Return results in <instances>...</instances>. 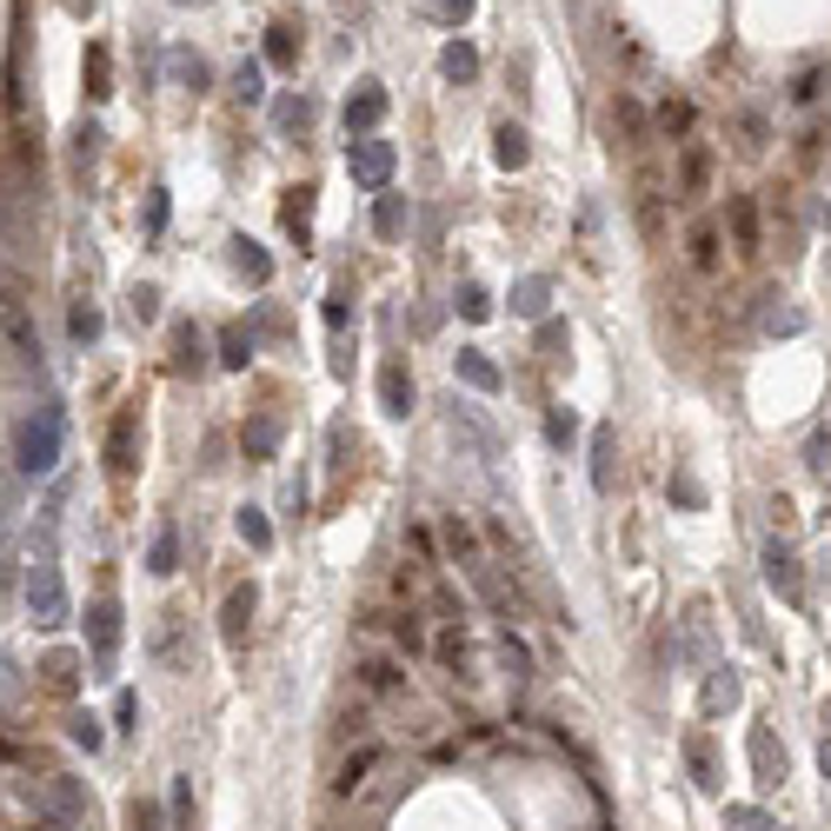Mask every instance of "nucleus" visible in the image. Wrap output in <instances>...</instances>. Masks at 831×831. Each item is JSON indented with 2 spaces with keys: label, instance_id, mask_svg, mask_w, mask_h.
<instances>
[{
  "label": "nucleus",
  "instance_id": "obj_1",
  "mask_svg": "<svg viewBox=\"0 0 831 831\" xmlns=\"http://www.w3.org/2000/svg\"><path fill=\"white\" fill-rule=\"evenodd\" d=\"M13 466L27 479H47L60 466V406H40L33 419H20V439H13Z\"/></svg>",
  "mask_w": 831,
  "mask_h": 831
},
{
  "label": "nucleus",
  "instance_id": "obj_2",
  "mask_svg": "<svg viewBox=\"0 0 831 831\" xmlns=\"http://www.w3.org/2000/svg\"><path fill=\"white\" fill-rule=\"evenodd\" d=\"M33 819H40L47 831H80L87 825V792H80V779H67V772L33 779Z\"/></svg>",
  "mask_w": 831,
  "mask_h": 831
},
{
  "label": "nucleus",
  "instance_id": "obj_3",
  "mask_svg": "<svg viewBox=\"0 0 831 831\" xmlns=\"http://www.w3.org/2000/svg\"><path fill=\"white\" fill-rule=\"evenodd\" d=\"M446 433H453V439H459V446H466L479 466H499V459H506V439H499V426H493L479 406H466L459 393L446 399Z\"/></svg>",
  "mask_w": 831,
  "mask_h": 831
},
{
  "label": "nucleus",
  "instance_id": "obj_4",
  "mask_svg": "<svg viewBox=\"0 0 831 831\" xmlns=\"http://www.w3.org/2000/svg\"><path fill=\"white\" fill-rule=\"evenodd\" d=\"M393 166H399V146H393V140H379V133L346 140V173H353L359 193H386V186H393Z\"/></svg>",
  "mask_w": 831,
  "mask_h": 831
},
{
  "label": "nucleus",
  "instance_id": "obj_5",
  "mask_svg": "<svg viewBox=\"0 0 831 831\" xmlns=\"http://www.w3.org/2000/svg\"><path fill=\"white\" fill-rule=\"evenodd\" d=\"M27 619L33 626H67V586H60V566H53V553H40L33 566H27Z\"/></svg>",
  "mask_w": 831,
  "mask_h": 831
},
{
  "label": "nucleus",
  "instance_id": "obj_6",
  "mask_svg": "<svg viewBox=\"0 0 831 831\" xmlns=\"http://www.w3.org/2000/svg\"><path fill=\"white\" fill-rule=\"evenodd\" d=\"M0 340L20 366H40V326H33V306L13 286H0Z\"/></svg>",
  "mask_w": 831,
  "mask_h": 831
},
{
  "label": "nucleus",
  "instance_id": "obj_7",
  "mask_svg": "<svg viewBox=\"0 0 831 831\" xmlns=\"http://www.w3.org/2000/svg\"><path fill=\"white\" fill-rule=\"evenodd\" d=\"M100 453H107V473H113V479H126V473L140 466V413H133V406H120V413L107 419V446H100Z\"/></svg>",
  "mask_w": 831,
  "mask_h": 831
},
{
  "label": "nucleus",
  "instance_id": "obj_8",
  "mask_svg": "<svg viewBox=\"0 0 831 831\" xmlns=\"http://www.w3.org/2000/svg\"><path fill=\"white\" fill-rule=\"evenodd\" d=\"M340 120H346V133H353V140L379 133V120H386V87H379V80H359V87L346 93V113H340Z\"/></svg>",
  "mask_w": 831,
  "mask_h": 831
},
{
  "label": "nucleus",
  "instance_id": "obj_9",
  "mask_svg": "<svg viewBox=\"0 0 831 831\" xmlns=\"http://www.w3.org/2000/svg\"><path fill=\"white\" fill-rule=\"evenodd\" d=\"M759 566H766V586H772V592H786L792 606L805 599V579H799V553H792L786 539H766V546H759Z\"/></svg>",
  "mask_w": 831,
  "mask_h": 831
},
{
  "label": "nucleus",
  "instance_id": "obj_10",
  "mask_svg": "<svg viewBox=\"0 0 831 831\" xmlns=\"http://www.w3.org/2000/svg\"><path fill=\"white\" fill-rule=\"evenodd\" d=\"M253 606H260V592L253 586H233L226 592V606H220V646L240 659L246 652V632H253Z\"/></svg>",
  "mask_w": 831,
  "mask_h": 831
},
{
  "label": "nucleus",
  "instance_id": "obj_11",
  "mask_svg": "<svg viewBox=\"0 0 831 831\" xmlns=\"http://www.w3.org/2000/svg\"><path fill=\"white\" fill-rule=\"evenodd\" d=\"M413 406H419L413 366H406V359H386V366H379V413H386V419H406Z\"/></svg>",
  "mask_w": 831,
  "mask_h": 831
},
{
  "label": "nucleus",
  "instance_id": "obj_12",
  "mask_svg": "<svg viewBox=\"0 0 831 831\" xmlns=\"http://www.w3.org/2000/svg\"><path fill=\"white\" fill-rule=\"evenodd\" d=\"M87 646H93V666L107 672L113 652H120V606H113V599H93V606H87Z\"/></svg>",
  "mask_w": 831,
  "mask_h": 831
},
{
  "label": "nucleus",
  "instance_id": "obj_13",
  "mask_svg": "<svg viewBox=\"0 0 831 831\" xmlns=\"http://www.w3.org/2000/svg\"><path fill=\"white\" fill-rule=\"evenodd\" d=\"M166 80L200 100V93L213 87V67H206V53H193V47H166Z\"/></svg>",
  "mask_w": 831,
  "mask_h": 831
},
{
  "label": "nucleus",
  "instance_id": "obj_14",
  "mask_svg": "<svg viewBox=\"0 0 831 831\" xmlns=\"http://www.w3.org/2000/svg\"><path fill=\"white\" fill-rule=\"evenodd\" d=\"M726 226H732V246H739L746 260L766 246V233H759V200H752V193H732V200H726Z\"/></svg>",
  "mask_w": 831,
  "mask_h": 831
},
{
  "label": "nucleus",
  "instance_id": "obj_15",
  "mask_svg": "<svg viewBox=\"0 0 831 831\" xmlns=\"http://www.w3.org/2000/svg\"><path fill=\"white\" fill-rule=\"evenodd\" d=\"M359 686H366L373 699H393V692H406V659H393V652H373V659H359Z\"/></svg>",
  "mask_w": 831,
  "mask_h": 831
},
{
  "label": "nucleus",
  "instance_id": "obj_16",
  "mask_svg": "<svg viewBox=\"0 0 831 831\" xmlns=\"http://www.w3.org/2000/svg\"><path fill=\"white\" fill-rule=\"evenodd\" d=\"M300 47H306V40H300V20H273V27H266V47H260V60H266V67H280V73H293V67H300Z\"/></svg>",
  "mask_w": 831,
  "mask_h": 831
},
{
  "label": "nucleus",
  "instance_id": "obj_17",
  "mask_svg": "<svg viewBox=\"0 0 831 831\" xmlns=\"http://www.w3.org/2000/svg\"><path fill=\"white\" fill-rule=\"evenodd\" d=\"M453 373H459V386H473V393H486V399L506 386V379H499V366H493L479 346H459V353H453Z\"/></svg>",
  "mask_w": 831,
  "mask_h": 831
},
{
  "label": "nucleus",
  "instance_id": "obj_18",
  "mask_svg": "<svg viewBox=\"0 0 831 831\" xmlns=\"http://www.w3.org/2000/svg\"><path fill=\"white\" fill-rule=\"evenodd\" d=\"M206 366H213V359H206V333H200L193 320H180V326H173V373H193V379H200Z\"/></svg>",
  "mask_w": 831,
  "mask_h": 831
},
{
  "label": "nucleus",
  "instance_id": "obj_19",
  "mask_svg": "<svg viewBox=\"0 0 831 831\" xmlns=\"http://www.w3.org/2000/svg\"><path fill=\"white\" fill-rule=\"evenodd\" d=\"M240 453H246L253 466H266V459L280 453V419H273V413H253V419L240 426Z\"/></svg>",
  "mask_w": 831,
  "mask_h": 831
},
{
  "label": "nucleus",
  "instance_id": "obj_20",
  "mask_svg": "<svg viewBox=\"0 0 831 831\" xmlns=\"http://www.w3.org/2000/svg\"><path fill=\"white\" fill-rule=\"evenodd\" d=\"M619 486V433L599 426L592 433V493H612Z\"/></svg>",
  "mask_w": 831,
  "mask_h": 831
},
{
  "label": "nucleus",
  "instance_id": "obj_21",
  "mask_svg": "<svg viewBox=\"0 0 831 831\" xmlns=\"http://www.w3.org/2000/svg\"><path fill=\"white\" fill-rule=\"evenodd\" d=\"M146 572H153V579H173V572H180V526H173V519H160V526H153Z\"/></svg>",
  "mask_w": 831,
  "mask_h": 831
},
{
  "label": "nucleus",
  "instance_id": "obj_22",
  "mask_svg": "<svg viewBox=\"0 0 831 831\" xmlns=\"http://www.w3.org/2000/svg\"><path fill=\"white\" fill-rule=\"evenodd\" d=\"M686 766H692L699 792H719V786H726V772H719V752H712V739H706V732H686Z\"/></svg>",
  "mask_w": 831,
  "mask_h": 831
},
{
  "label": "nucleus",
  "instance_id": "obj_23",
  "mask_svg": "<svg viewBox=\"0 0 831 831\" xmlns=\"http://www.w3.org/2000/svg\"><path fill=\"white\" fill-rule=\"evenodd\" d=\"M439 73H446L453 87H473V80H479V47H473V40H446V47H439Z\"/></svg>",
  "mask_w": 831,
  "mask_h": 831
},
{
  "label": "nucleus",
  "instance_id": "obj_24",
  "mask_svg": "<svg viewBox=\"0 0 831 831\" xmlns=\"http://www.w3.org/2000/svg\"><path fill=\"white\" fill-rule=\"evenodd\" d=\"M513 313H519V320H546V313H553V280H546V273H526V280L513 286Z\"/></svg>",
  "mask_w": 831,
  "mask_h": 831
},
{
  "label": "nucleus",
  "instance_id": "obj_25",
  "mask_svg": "<svg viewBox=\"0 0 831 831\" xmlns=\"http://www.w3.org/2000/svg\"><path fill=\"white\" fill-rule=\"evenodd\" d=\"M499 666H506V679H513V692H526V686H533V646H526V639H519L513 626L499 632Z\"/></svg>",
  "mask_w": 831,
  "mask_h": 831
},
{
  "label": "nucleus",
  "instance_id": "obj_26",
  "mask_svg": "<svg viewBox=\"0 0 831 831\" xmlns=\"http://www.w3.org/2000/svg\"><path fill=\"white\" fill-rule=\"evenodd\" d=\"M40 686L60 692V699H73L80 692V652H47L40 659Z\"/></svg>",
  "mask_w": 831,
  "mask_h": 831
},
{
  "label": "nucleus",
  "instance_id": "obj_27",
  "mask_svg": "<svg viewBox=\"0 0 831 831\" xmlns=\"http://www.w3.org/2000/svg\"><path fill=\"white\" fill-rule=\"evenodd\" d=\"M752 766L766 786H786V746L772 739V726H752Z\"/></svg>",
  "mask_w": 831,
  "mask_h": 831
},
{
  "label": "nucleus",
  "instance_id": "obj_28",
  "mask_svg": "<svg viewBox=\"0 0 831 831\" xmlns=\"http://www.w3.org/2000/svg\"><path fill=\"white\" fill-rule=\"evenodd\" d=\"M493 160H499L506 173H519V166L533 160V140H526V126H513V120H506V126H493Z\"/></svg>",
  "mask_w": 831,
  "mask_h": 831
},
{
  "label": "nucleus",
  "instance_id": "obj_29",
  "mask_svg": "<svg viewBox=\"0 0 831 831\" xmlns=\"http://www.w3.org/2000/svg\"><path fill=\"white\" fill-rule=\"evenodd\" d=\"M406 220H413V200H406V193H379V200H373V233H379V240H399Z\"/></svg>",
  "mask_w": 831,
  "mask_h": 831
},
{
  "label": "nucleus",
  "instance_id": "obj_30",
  "mask_svg": "<svg viewBox=\"0 0 831 831\" xmlns=\"http://www.w3.org/2000/svg\"><path fill=\"white\" fill-rule=\"evenodd\" d=\"M280 226H286V233H293L300 246L313 240V186H293V193L280 200Z\"/></svg>",
  "mask_w": 831,
  "mask_h": 831
},
{
  "label": "nucleus",
  "instance_id": "obj_31",
  "mask_svg": "<svg viewBox=\"0 0 831 831\" xmlns=\"http://www.w3.org/2000/svg\"><path fill=\"white\" fill-rule=\"evenodd\" d=\"M373 766H379V746H359V752H346V766L333 772V792H340V799H353V792L373 779Z\"/></svg>",
  "mask_w": 831,
  "mask_h": 831
},
{
  "label": "nucleus",
  "instance_id": "obj_32",
  "mask_svg": "<svg viewBox=\"0 0 831 831\" xmlns=\"http://www.w3.org/2000/svg\"><path fill=\"white\" fill-rule=\"evenodd\" d=\"M233 100H240V107H260V100H266V60H260V53H246V60L233 67Z\"/></svg>",
  "mask_w": 831,
  "mask_h": 831
},
{
  "label": "nucleus",
  "instance_id": "obj_33",
  "mask_svg": "<svg viewBox=\"0 0 831 831\" xmlns=\"http://www.w3.org/2000/svg\"><path fill=\"white\" fill-rule=\"evenodd\" d=\"M706 180H712V153H706V146H686V153H679V200H699Z\"/></svg>",
  "mask_w": 831,
  "mask_h": 831
},
{
  "label": "nucleus",
  "instance_id": "obj_34",
  "mask_svg": "<svg viewBox=\"0 0 831 831\" xmlns=\"http://www.w3.org/2000/svg\"><path fill=\"white\" fill-rule=\"evenodd\" d=\"M80 73H87V100H107V93H113V53H107L100 40H87V67H80Z\"/></svg>",
  "mask_w": 831,
  "mask_h": 831
},
{
  "label": "nucleus",
  "instance_id": "obj_35",
  "mask_svg": "<svg viewBox=\"0 0 831 831\" xmlns=\"http://www.w3.org/2000/svg\"><path fill=\"white\" fill-rule=\"evenodd\" d=\"M67 333H73V346H100V333H107L100 306H93V300H73V306H67Z\"/></svg>",
  "mask_w": 831,
  "mask_h": 831
},
{
  "label": "nucleus",
  "instance_id": "obj_36",
  "mask_svg": "<svg viewBox=\"0 0 831 831\" xmlns=\"http://www.w3.org/2000/svg\"><path fill=\"white\" fill-rule=\"evenodd\" d=\"M719 240H726V233H719L712 220H699V226L686 233V246H692V266H699V273H719Z\"/></svg>",
  "mask_w": 831,
  "mask_h": 831
},
{
  "label": "nucleus",
  "instance_id": "obj_37",
  "mask_svg": "<svg viewBox=\"0 0 831 831\" xmlns=\"http://www.w3.org/2000/svg\"><path fill=\"white\" fill-rule=\"evenodd\" d=\"M233 266H240L253 286H266V280H273V260H266V246H260V240H246V233L233 240Z\"/></svg>",
  "mask_w": 831,
  "mask_h": 831
},
{
  "label": "nucleus",
  "instance_id": "obj_38",
  "mask_svg": "<svg viewBox=\"0 0 831 831\" xmlns=\"http://www.w3.org/2000/svg\"><path fill=\"white\" fill-rule=\"evenodd\" d=\"M246 359H253V333H246V326H226V333H220V353H213V366H226V373H246Z\"/></svg>",
  "mask_w": 831,
  "mask_h": 831
},
{
  "label": "nucleus",
  "instance_id": "obj_39",
  "mask_svg": "<svg viewBox=\"0 0 831 831\" xmlns=\"http://www.w3.org/2000/svg\"><path fill=\"white\" fill-rule=\"evenodd\" d=\"M233 526H240V539H246L253 553H273V519H266L260 506H240V513H233Z\"/></svg>",
  "mask_w": 831,
  "mask_h": 831
},
{
  "label": "nucleus",
  "instance_id": "obj_40",
  "mask_svg": "<svg viewBox=\"0 0 831 831\" xmlns=\"http://www.w3.org/2000/svg\"><path fill=\"white\" fill-rule=\"evenodd\" d=\"M739 706V672L732 666H712V679H706V712H732Z\"/></svg>",
  "mask_w": 831,
  "mask_h": 831
},
{
  "label": "nucleus",
  "instance_id": "obj_41",
  "mask_svg": "<svg viewBox=\"0 0 831 831\" xmlns=\"http://www.w3.org/2000/svg\"><path fill=\"white\" fill-rule=\"evenodd\" d=\"M166 812H173V831H193V825H200V805H193V779H173V792H166Z\"/></svg>",
  "mask_w": 831,
  "mask_h": 831
},
{
  "label": "nucleus",
  "instance_id": "obj_42",
  "mask_svg": "<svg viewBox=\"0 0 831 831\" xmlns=\"http://www.w3.org/2000/svg\"><path fill=\"white\" fill-rule=\"evenodd\" d=\"M453 306H459V320H473V326H479V320H493V293H486L479 280H466V286L453 293Z\"/></svg>",
  "mask_w": 831,
  "mask_h": 831
},
{
  "label": "nucleus",
  "instance_id": "obj_43",
  "mask_svg": "<svg viewBox=\"0 0 831 831\" xmlns=\"http://www.w3.org/2000/svg\"><path fill=\"white\" fill-rule=\"evenodd\" d=\"M572 439H579V413H572V406H553V413H546V446L572 453Z\"/></svg>",
  "mask_w": 831,
  "mask_h": 831
},
{
  "label": "nucleus",
  "instance_id": "obj_44",
  "mask_svg": "<svg viewBox=\"0 0 831 831\" xmlns=\"http://www.w3.org/2000/svg\"><path fill=\"white\" fill-rule=\"evenodd\" d=\"M433 652H439L453 672H466V659H473V639H466V626H446V632L433 639Z\"/></svg>",
  "mask_w": 831,
  "mask_h": 831
},
{
  "label": "nucleus",
  "instance_id": "obj_45",
  "mask_svg": "<svg viewBox=\"0 0 831 831\" xmlns=\"http://www.w3.org/2000/svg\"><path fill=\"white\" fill-rule=\"evenodd\" d=\"M67 739H73V746H80V752H87V759H93V752H100V746H107V726H100V719H93V712H73V719H67Z\"/></svg>",
  "mask_w": 831,
  "mask_h": 831
},
{
  "label": "nucleus",
  "instance_id": "obj_46",
  "mask_svg": "<svg viewBox=\"0 0 831 831\" xmlns=\"http://www.w3.org/2000/svg\"><path fill=\"white\" fill-rule=\"evenodd\" d=\"M180 626H186L180 612L160 619V632H153V659H160V666H180Z\"/></svg>",
  "mask_w": 831,
  "mask_h": 831
},
{
  "label": "nucleus",
  "instance_id": "obj_47",
  "mask_svg": "<svg viewBox=\"0 0 831 831\" xmlns=\"http://www.w3.org/2000/svg\"><path fill=\"white\" fill-rule=\"evenodd\" d=\"M692 120H699V113H692V100H666V107H659V133H672V140H686V133H692Z\"/></svg>",
  "mask_w": 831,
  "mask_h": 831
},
{
  "label": "nucleus",
  "instance_id": "obj_48",
  "mask_svg": "<svg viewBox=\"0 0 831 831\" xmlns=\"http://www.w3.org/2000/svg\"><path fill=\"white\" fill-rule=\"evenodd\" d=\"M126 320H133V326H153V320H160V286H133V293H126Z\"/></svg>",
  "mask_w": 831,
  "mask_h": 831
},
{
  "label": "nucleus",
  "instance_id": "obj_49",
  "mask_svg": "<svg viewBox=\"0 0 831 831\" xmlns=\"http://www.w3.org/2000/svg\"><path fill=\"white\" fill-rule=\"evenodd\" d=\"M166 213H173V206H166V186H153V193H146V213H140V233L160 240V233H166Z\"/></svg>",
  "mask_w": 831,
  "mask_h": 831
},
{
  "label": "nucleus",
  "instance_id": "obj_50",
  "mask_svg": "<svg viewBox=\"0 0 831 831\" xmlns=\"http://www.w3.org/2000/svg\"><path fill=\"white\" fill-rule=\"evenodd\" d=\"M393 639H399V652H426V626H419V612H413V606L393 619Z\"/></svg>",
  "mask_w": 831,
  "mask_h": 831
},
{
  "label": "nucleus",
  "instance_id": "obj_51",
  "mask_svg": "<svg viewBox=\"0 0 831 831\" xmlns=\"http://www.w3.org/2000/svg\"><path fill=\"white\" fill-rule=\"evenodd\" d=\"M126 831H166L160 805H153V799H133V805H126Z\"/></svg>",
  "mask_w": 831,
  "mask_h": 831
},
{
  "label": "nucleus",
  "instance_id": "obj_52",
  "mask_svg": "<svg viewBox=\"0 0 831 831\" xmlns=\"http://www.w3.org/2000/svg\"><path fill=\"white\" fill-rule=\"evenodd\" d=\"M819 93H825V67H805V73L792 80V100H799V107H812Z\"/></svg>",
  "mask_w": 831,
  "mask_h": 831
},
{
  "label": "nucleus",
  "instance_id": "obj_53",
  "mask_svg": "<svg viewBox=\"0 0 831 831\" xmlns=\"http://www.w3.org/2000/svg\"><path fill=\"white\" fill-rule=\"evenodd\" d=\"M306 113H313V100H300V93H286V100L273 107V126H306Z\"/></svg>",
  "mask_w": 831,
  "mask_h": 831
},
{
  "label": "nucleus",
  "instance_id": "obj_54",
  "mask_svg": "<svg viewBox=\"0 0 831 831\" xmlns=\"http://www.w3.org/2000/svg\"><path fill=\"white\" fill-rule=\"evenodd\" d=\"M113 732H140V692H120V699H113Z\"/></svg>",
  "mask_w": 831,
  "mask_h": 831
},
{
  "label": "nucleus",
  "instance_id": "obj_55",
  "mask_svg": "<svg viewBox=\"0 0 831 831\" xmlns=\"http://www.w3.org/2000/svg\"><path fill=\"white\" fill-rule=\"evenodd\" d=\"M726 825H732V831H772L759 805H726Z\"/></svg>",
  "mask_w": 831,
  "mask_h": 831
},
{
  "label": "nucleus",
  "instance_id": "obj_56",
  "mask_svg": "<svg viewBox=\"0 0 831 831\" xmlns=\"http://www.w3.org/2000/svg\"><path fill=\"white\" fill-rule=\"evenodd\" d=\"M672 499H679L686 513H699V506H706V493H699V479H692V473H679V479H672Z\"/></svg>",
  "mask_w": 831,
  "mask_h": 831
},
{
  "label": "nucleus",
  "instance_id": "obj_57",
  "mask_svg": "<svg viewBox=\"0 0 831 831\" xmlns=\"http://www.w3.org/2000/svg\"><path fill=\"white\" fill-rule=\"evenodd\" d=\"M766 326H772V333H805V313H792V306H786V313L766 306Z\"/></svg>",
  "mask_w": 831,
  "mask_h": 831
},
{
  "label": "nucleus",
  "instance_id": "obj_58",
  "mask_svg": "<svg viewBox=\"0 0 831 831\" xmlns=\"http://www.w3.org/2000/svg\"><path fill=\"white\" fill-rule=\"evenodd\" d=\"M739 126H746V146H752V153H759V146H766V133H772V126H766V113H759V107H752V113H746V120H739Z\"/></svg>",
  "mask_w": 831,
  "mask_h": 831
},
{
  "label": "nucleus",
  "instance_id": "obj_59",
  "mask_svg": "<svg viewBox=\"0 0 831 831\" xmlns=\"http://www.w3.org/2000/svg\"><path fill=\"white\" fill-rule=\"evenodd\" d=\"M473 7H479V0H439V13H446V20H473Z\"/></svg>",
  "mask_w": 831,
  "mask_h": 831
},
{
  "label": "nucleus",
  "instance_id": "obj_60",
  "mask_svg": "<svg viewBox=\"0 0 831 831\" xmlns=\"http://www.w3.org/2000/svg\"><path fill=\"white\" fill-rule=\"evenodd\" d=\"M819 772H825V779H831V739H825V746H819Z\"/></svg>",
  "mask_w": 831,
  "mask_h": 831
},
{
  "label": "nucleus",
  "instance_id": "obj_61",
  "mask_svg": "<svg viewBox=\"0 0 831 831\" xmlns=\"http://www.w3.org/2000/svg\"><path fill=\"white\" fill-rule=\"evenodd\" d=\"M340 13H366V0H340Z\"/></svg>",
  "mask_w": 831,
  "mask_h": 831
},
{
  "label": "nucleus",
  "instance_id": "obj_62",
  "mask_svg": "<svg viewBox=\"0 0 831 831\" xmlns=\"http://www.w3.org/2000/svg\"><path fill=\"white\" fill-rule=\"evenodd\" d=\"M0 533H7V499H0Z\"/></svg>",
  "mask_w": 831,
  "mask_h": 831
},
{
  "label": "nucleus",
  "instance_id": "obj_63",
  "mask_svg": "<svg viewBox=\"0 0 831 831\" xmlns=\"http://www.w3.org/2000/svg\"><path fill=\"white\" fill-rule=\"evenodd\" d=\"M180 7H213V0H180Z\"/></svg>",
  "mask_w": 831,
  "mask_h": 831
}]
</instances>
